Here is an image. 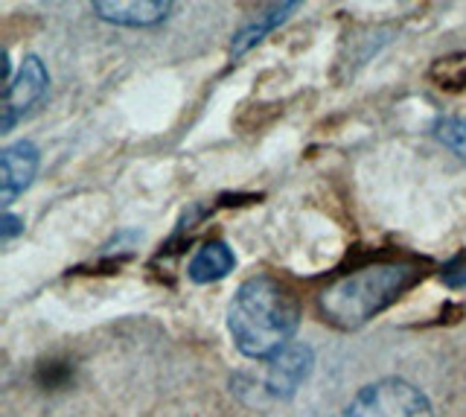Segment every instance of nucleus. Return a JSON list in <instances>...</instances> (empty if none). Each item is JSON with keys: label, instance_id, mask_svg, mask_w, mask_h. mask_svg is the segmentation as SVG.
<instances>
[{"label": "nucleus", "instance_id": "obj_8", "mask_svg": "<svg viewBox=\"0 0 466 417\" xmlns=\"http://www.w3.org/2000/svg\"><path fill=\"white\" fill-rule=\"evenodd\" d=\"M237 266V257L233 251L225 246V242H208V246H201L198 254L189 260V278L196 283H210V280H222L228 271Z\"/></svg>", "mask_w": 466, "mask_h": 417}, {"label": "nucleus", "instance_id": "obj_7", "mask_svg": "<svg viewBox=\"0 0 466 417\" xmlns=\"http://www.w3.org/2000/svg\"><path fill=\"white\" fill-rule=\"evenodd\" d=\"M312 368V351L306 344H289L277 356H271L266 371V385L277 397H289L295 388L306 380V373Z\"/></svg>", "mask_w": 466, "mask_h": 417}, {"label": "nucleus", "instance_id": "obj_11", "mask_svg": "<svg viewBox=\"0 0 466 417\" xmlns=\"http://www.w3.org/2000/svg\"><path fill=\"white\" fill-rule=\"evenodd\" d=\"M455 65V56L451 59H443V62H437L434 65V79L443 85V88H451V91H458V88H466V59L461 67H451Z\"/></svg>", "mask_w": 466, "mask_h": 417}, {"label": "nucleus", "instance_id": "obj_12", "mask_svg": "<svg viewBox=\"0 0 466 417\" xmlns=\"http://www.w3.org/2000/svg\"><path fill=\"white\" fill-rule=\"evenodd\" d=\"M21 228H24V222H21V219H15L12 213H6V217H4V237H6V239L15 237V234L21 231Z\"/></svg>", "mask_w": 466, "mask_h": 417}, {"label": "nucleus", "instance_id": "obj_1", "mask_svg": "<svg viewBox=\"0 0 466 417\" xmlns=\"http://www.w3.org/2000/svg\"><path fill=\"white\" fill-rule=\"evenodd\" d=\"M300 321L298 300L283 283L271 278H251L239 286L228 310V330L239 353L251 359H271L289 348Z\"/></svg>", "mask_w": 466, "mask_h": 417}, {"label": "nucleus", "instance_id": "obj_10", "mask_svg": "<svg viewBox=\"0 0 466 417\" xmlns=\"http://www.w3.org/2000/svg\"><path fill=\"white\" fill-rule=\"evenodd\" d=\"M434 137L466 164V117H446L434 123Z\"/></svg>", "mask_w": 466, "mask_h": 417}, {"label": "nucleus", "instance_id": "obj_2", "mask_svg": "<svg viewBox=\"0 0 466 417\" xmlns=\"http://www.w3.org/2000/svg\"><path fill=\"white\" fill-rule=\"evenodd\" d=\"M408 283L405 266H370L356 275L341 278L324 292V315L339 327H359L385 310Z\"/></svg>", "mask_w": 466, "mask_h": 417}, {"label": "nucleus", "instance_id": "obj_4", "mask_svg": "<svg viewBox=\"0 0 466 417\" xmlns=\"http://www.w3.org/2000/svg\"><path fill=\"white\" fill-rule=\"evenodd\" d=\"M47 85H50V76H47V67H44V62L38 59V56H26L21 70H18V76H15L9 82V88H6L4 132H9V128L15 126V120L38 103V99L44 97V91H47Z\"/></svg>", "mask_w": 466, "mask_h": 417}, {"label": "nucleus", "instance_id": "obj_5", "mask_svg": "<svg viewBox=\"0 0 466 417\" xmlns=\"http://www.w3.org/2000/svg\"><path fill=\"white\" fill-rule=\"evenodd\" d=\"M91 4L102 21L143 30V26H157L160 21H167L175 0H91Z\"/></svg>", "mask_w": 466, "mask_h": 417}, {"label": "nucleus", "instance_id": "obj_3", "mask_svg": "<svg viewBox=\"0 0 466 417\" xmlns=\"http://www.w3.org/2000/svg\"><path fill=\"white\" fill-rule=\"evenodd\" d=\"M344 417H434L429 397L405 380H379L350 400Z\"/></svg>", "mask_w": 466, "mask_h": 417}, {"label": "nucleus", "instance_id": "obj_6", "mask_svg": "<svg viewBox=\"0 0 466 417\" xmlns=\"http://www.w3.org/2000/svg\"><path fill=\"white\" fill-rule=\"evenodd\" d=\"M38 169V149L29 140H18L0 152V201L12 205L21 196Z\"/></svg>", "mask_w": 466, "mask_h": 417}, {"label": "nucleus", "instance_id": "obj_9", "mask_svg": "<svg viewBox=\"0 0 466 417\" xmlns=\"http://www.w3.org/2000/svg\"><path fill=\"white\" fill-rule=\"evenodd\" d=\"M300 4V0H283V4H277V6H271L266 15H259L254 24H248L245 30L237 36V41H233V53H245L248 47H254L259 38H266L274 26H280L283 24V18L286 15H291L295 12V6Z\"/></svg>", "mask_w": 466, "mask_h": 417}]
</instances>
